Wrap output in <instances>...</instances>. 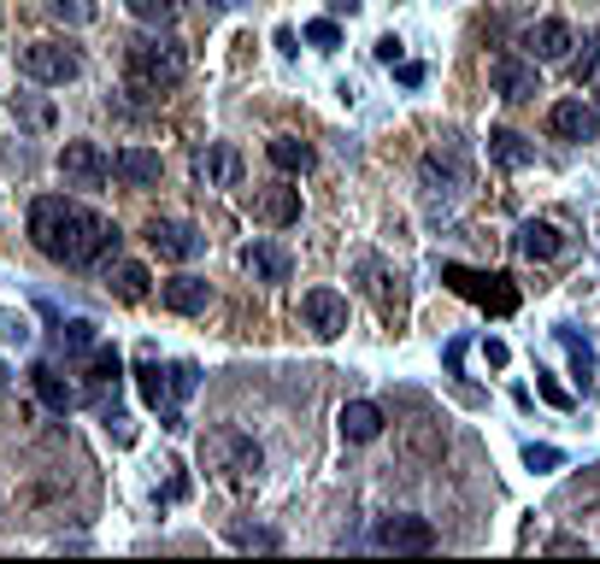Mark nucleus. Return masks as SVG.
I'll return each mask as SVG.
<instances>
[{"label": "nucleus", "mask_w": 600, "mask_h": 564, "mask_svg": "<svg viewBox=\"0 0 600 564\" xmlns=\"http://www.w3.org/2000/svg\"><path fill=\"white\" fill-rule=\"evenodd\" d=\"M30 242H36L47 259L83 270V265H100L107 253H118V224L100 218L95 207H83V200L42 195L36 207H30Z\"/></svg>", "instance_id": "nucleus-1"}, {"label": "nucleus", "mask_w": 600, "mask_h": 564, "mask_svg": "<svg viewBox=\"0 0 600 564\" xmlns=\"http://www.w3.org/2000/svg\"><path fill=\"white\" fill-rule=\"evenodd\" d=\"M183 71H188V59H183L177 42L135 36V42L124 47V89H130L135 100H148V107H153V100H160L165 89H177Z\"/></svg>", "instance_id": "nucleus-2"}, {"label": "nucleus", "mask_w": 600, "mask_h": 564, "mask_svg": "<svg viewBox=\"0 0 600 564\" xmlns=\"http://www.w3.org/2000/svg\"><path fill=\"white\" fill-rule=\"evenodd\" d=\"M200 465H207L218 483H230V488H242L260 476V447H253V435L242 430H230V423H218V430H207V441H200Z\"/></svg>", "instance_id": "nucleus-3"}, {"label": "nucleus", "mask_w": 600, "mask_h": 564, "mask_svg": "<svg viewBox=\"0 0 600 564\" xmlns=\"http://www.w3.org/2000/svg\"><path fill=\"white\" fill-rule=\"evenodd\" d=\"M441 283H448L459 300L483 306L489 318H512V312H519V288H512V277H506V270H471V265H441Z\"/></svg>", "instance_id": "nucleus-4"}, {"label": "nucleus", "mask_w": 600, "mask_h": 564, "mask_svg": "<svg viewBox=\"0 0 600 564\" xmlns=\"http://www.w3.org/2000/svg\"><path fill=\"white\" fill-rule=\"evenodd\" d=\"M195 383H200L195 365H153V358L135 365V388H142V400L153 406V412H165V418L195 395Z\"/></svg>", "instance_id": "nucleus-5"}, {"label": "nucleus", "mask_w": 600, "mask_h": 564, "mask_svg": "<svg viewBox=\"0 0 600 564\" xmlns=\"http://www.w3.org/2000/svg\"><path fill=\"white\" fill-rule=\"evenodd\" d=\"M19 71L30 82H47V89H65V82H77L83 71V54L72 42H30L24 54H19Z\"/></svg>", "instance_id": "nucleus-6"}, {"label": "nucleus", "mask_w": 600, "mask_h": 564, "mask_svg": "<svg viewBox=\"0 0 600 564\" xmlns=\"http://www.w3.org/2000/svg\"><path fill=\"white\" fill-rule=\"evenodd\" d=\"M383 553H436V523L430 518H413V511H394V518L377 523V535H371Z\"/></svg>", "instance_id": "nucleus-7"}, {"label": "nucleus", "mask_w": 600, "mask_h": 564, "mask_svg": "<svg viewBox=\"0 0 600 564\" xmlns=\"http://www.w3.org/2000/svg\"><path fill=\"white\" fill-rule=\"evenodd\" d=\"M148 247L160 253V259H171V265H188L200 247H207V235H200L195 224H183V218H153V224H148Z\"/></svg>", "instance_id": "nucleus-8"}, {"label": "nucleus", "mask_w": 600, "mask_h": 564, "mask_svg": "<svg viewBox=\"0 0 600 564\" xmlns=\"http://www.w3.org/2000/svg\"><path fill=\"white\" fill-rule=\"evenodd\" d=\"M59 177L72 183V188H100V183L112 177V159L95 142H65L59 147Z\"/></svg>", "instance_id": "nucleus-9"}, {"label": "nucleus", "mask_w": 600, "mask_h": 564, "mask_svg": "<svg viewBox=\"0 0 600 564\" xmlns=\"http://www.w3.org/2000/svg\"><path fill=\"white\" fill-rule=\"evenodd\" d=\"M489 82H494V95H501V100H536L542 95L536 65L519 59V54H494L489 59Z\"/></svg>", "instance_id": "nucleus-10"}, {"label": "nucleus", "mask_w": 600, "mask_h": 564, "mask_svg": "<svg viewBox=\"0 0 600 564\" xmlns=\"http://www.w3.org/2000/svg\"><path fill=\"white\" fill-rule=\"evenodd\" d=\"M441 453H448V423H436V418L401 423V458L406 465H436Z\"/></svg>", "instance_id": "nucleus-11"}, {"label": "nucleus", "mask_w": 600, "mask_h": 564, "mask_svg": "<svg viewBox=\"0 0 600 564\" xmlns=\"http://www.w3.org/2000/svg\"><path fill=\"white\" fill-rule=\"evenodd\" d=\"M253 218H260L265 230H288V224H301V188H288V183L253 188Z\"/></svg>", "instance_id": "nucleus-12"}, {"label": "nucleus", "mask_w": 600, "mask_h": 564, "mask_svg": "<svg viewBox=\"0 0 600 564\" xmlns=\"http://www.w3.org/2000/svg\"><path fill=\"white\" fill-rule=\"evenodd\" d=\"M301 318L313 323L318 335H341V330H348V295H336V288H306V295H301Z\"/></svg>", "instance_id": "nucleus-13"}, {"label": "nucleus", "mask_w": 600, "mask_h": 564, "mask_svg": "<svg viewBox=\"0 0 600 564\" xmlns=\"http://www.w3.org/2000/svg\"><path fill=\"white\" fill-rule=\"evenodd\" d=\"M547 130H554L559 142H594L600 112H589L582 100H554V107H547Z\"/></svg>", "instance_id": "nucleus-14"}, {"label": "nucleus", "mask_w": 600, "mask_h": 564, "mask_svg": "<svg viewBox=\"0 0 600 564\" xmlns=\"http://www.w3.org/2000/svg\"><path fill=\"white\" fill-rule=\"evenodd\" d=\"M160 306L177 318H195L212 306V283L207 277H171V283H160Z\"/></svg>", "instance_id": "nucleus-15"}, {"label": "nucleus", "mask_w": 600, "mask_h": 564, "mask_svg": "<svg viewBox=\"0 0 600 564\" xmlns=\"http://www.w3.org/2000/svg\"><path fill=\"white\" fill-rule=\"evenodd\" d=\"M160 153H153V147H118L112 153V177L118 183H124V188H153V183H160Z\"/></svg>", "instance_id": "nucleus-16"}, {"label": "nucleus", "mask_w": 600, "mask_h": 564, "mask_svg": "<svg viewBox=\"0 0 600 564\" xmlns=\"http://www.w3.org/2000/svg\"><path fill=\"white\" fill-rule=\"evenodd\" d=\"M383 435V406L377 400H348L341 406V441H353V447H366V441Z\"/></svg>", "instance_id": "nucleus-17"}, {"label": "nucleus", "mask_w": 600, "mask_h": 564, "mask_svg": "<svg viewBox=\"0 0 600 564\" xmlns=\"http://www.w3.org/2000/svg\"><path fill=\"white\" fill-rule=\"evenodd\" d=\"M265 159L283 170V177H306V170L318 165V153H313V142H301V135H271L265 142Z\"/></svg>", "instance_id": "nucleus-18"}, {"label": "nucleus", "mask_w": 600, "mask_h": 564, "mask_svg": "<svg viewBox=\"0 0 600 564\" xmlns=\"http://www.w3.org/2000/svg\"><path fill=\"white\" fill-rule=\"evenodd\" d=\"M30 388H36V400L47 406V412H72V406H77V388L65 383L47 358H42V365H30Z\"/></svg>", "instance_id": "nucleus-19"}, {"label": "nucleus", "mask_w": 600, "mask_h": 564, "mask_svg": "<svg viewBox=\"0 0 600 564\" xmlns=\"http://www.w3.org/2000/svg\"><path fill=\"white\" fill-rule=\"evenodd\" d=\"M530 47H536V59H565L577 47V36H571L565 19H542L536 30H530Z\"/></svg>", "instance_id": "nucleus-20"}, {"label": "nucleus", "mask_w": 600, "mask_h": 564, "mask_svg": "<svg viewBox=\"0 0 600 564\" xmlns=\"http://www.w3.org/2000/svg\"><path fill=\"white\" fill-rule=\"evenodd\" d=\"M559 247H565V235H559L554 224H542V218L519 224V253H524V259H554Z\"/></svg>", "instance_id": "nucleus-21"}, {"label": "nucleus", "mask_w": 600, "mask_h": 564, "mask_svg": "<svg viewBox=\"0 0 600 564\" xmlns=\"http://www.w3.org/2000/svg\"><path fill=\"white\" fill-rule=\"evenodd\" d=\"M248 270H253V277H265V283H288L295 259H288L277 242H253V247H248Z\"/></svg>", "instance_id": "nucleus-22"}, {"label": "nucleus", "mask_w": 600, "mask_h": 564, "mask_svg": "<svg viewBox=\"0 0 600 564\" xmlns=\"http://www.w3.org/2000/svg\"><path fill=\"white\" fill-rule=\"evenodd\" d=\"M554 335H559V347H565V358H571V376H577L582 388H589V383H594V347H589V335H577L571 323H559Z\"/></svg>", "instance_id": "nucleus-23"}, {"label": "nucleus", "mask_w": 600, "mask_h": 564, "mask_svg": "<svg viewBox=\"0 0 600 564\" xmlns=\"http://www.w3.org/2000/svg\"><path fill=\"white\" fill-rule=\"evenodd\" d=\"M200 177H207V183H218V188H230L236 177H242V153H236V147H225V142H218V147H207V153H200Z\"/></svg>", "instance_id": "nucleus-24"}, {"label": "nucleus", "mask_w": 600, "mask_h": 564, "mask_svg": "<svg viewBox=\"0 0 600 564\" xmlns=\"http://www.w3.org/2000/svg\"><path fill=\"white\" fill-rule=\"evenodd\" d=\"M489 153H494V165H506V170H524L530 165V147H524L519 130H494L489 135Z\"/></svg>", "instance_id": "nucleus-25"}, {"label": "nucleus", "mask_w": 600, "mask_h": 564, "mask_svg": "<svg viewBox=\"0 0 600 564\" xmlns=\"http://www.w3.org/2000/svg\"><path fill=\"white\" fill-rule=\"evenodd\" d=\"M148 265H135V259H124L118 265V300H148Z\"/></svg>", "instance_id": "nucleus-26"}, {"label": "nucleus", "mask_w": 600, "mask_h": 564, "mask_svg": "<svg viewBox=\"0 0 600 564\" xmlns=\"http://www.w3.org/2000/svg\"><path fill=\"white\" fill-rule=\"evenodd\" d=\"M424 183H466V159H459V153H448V159L430 153V159H424Z\"/></svg>", "instance_id": "nucleus-27"}, {"label": "nucleus", "mask_w": 600, "mask_h": 564, "mask_svg": "<svg viewBox=\"0 0 600 564\" xmlns=\"http://www.w3.org/2000/svg\"><path fill=\"white\" fill-rule=\"evenodd\" d=\"M59 341H65V353H89L95 347V323L89 318H65L59 323Z\"/></svg>", "instance_id": "nucleus-28"}, {"label": "nucleus", "mask_w": 600, "mask_h": 564, "mask_svg": "<svg viewBox=\"0 0 600 564\" xmlns=\"http://www.w3.org/2000/svg\"><path fill=\"white\" fill-rule=\"evenodd\" d=\"M130 7V19H142V24H171L177 19V0H124Z\"/></svg>", "instance_id": "nucleus-29"}, {"label": "nucleus", "mask_w": 600, "mask_h": 564, "mask_svg": "<svg viewBox=\"0 0 600 564\" xmlns=\"http://www.w3.org/2000/svg\"><path fill=\"white\" fill-rule=\"evenodd\" d=\"M230 541L242 546V553H277V546H283V535H277V529H236Z\"/></svg>", "instance_id": "nucleus-30"}, {"label": "nucleus", "mask_w": 600, "mask_h": 564, "mask_svg": "<svg viewBox=\"0 0 600 564\" xmlns=\"http://www.w3.org/2000/svg\"><path fill=\"white\" fill-rule=\"evenodd\" d=\"M571 77H577V82H594V77H600V36H582V54H577V65H571Z\"/></svg>", "instance_id": "nucleus-31"}, {"label": "nucleus", "mask_w": 600, "mask_h": 564, "mask_svg": "<svg viewBox=\"0 0 600 564\" xmlns=\"http://www.w3.org/2000/svg\"><path fill=\"white\" fill-rule=\"evenodd\" d=\"M47 12L65 19V24H89L95 19V0H47Z\"/></svg>", "instance_id": "nucleus-32"}, {"label": "nucleus", "mask_w": 600, "mask_h": 564, "mask_svg": "<svg viewBox=\"0 0 600 564\" xmlns=\"http://www.w3.org/2000/svg\"><path fill=\"white\" fill-rule=\"evenodd\" d=\"M524 465H530V471H559V465H565V453H559V447H547V441H530V447H524Z\"/></svg>", "instance_id": "nucleus-33"}, {"label": "nucleus", "mask_w": 600, "mask_h": 564, "mask_svg": "<svg viewBox=\"0 0 600 564\" xmlns=\"http://www.w3.org/2000/svg\"><path fill=\"white\" fill-rule=\"evenodd\" d=\"M12 118H24V124H54V107H42V100H30V95H12Z\"/></svg>", "instance_id": "nucleus-34"}, {"label": "nucleus", "mask_w": 600, "mask_h": 564, "mask_svg": "<svg viewBox=\"0 0 600 564\" xmlns=\"http://www.w3.org/2000/svg\"><path fill=\"white\" fill-rule=\"evenodd\" d=\"M306 42H313V47H341L336 19H313V24H306Z\"/></svg>", "instance_id": "nucleus-35"}, {"label": "nucleus", "mask_w": 600, "mask_h": 564, "mask_svg": "<svg viewBox=\"0 0 600 564\" xmlns=\"http://www.w3.org/2000/svg\"><path fill=\"white\" fill-rule=\"evenodd\" d=\"M536 388H542V400H547V406H559V412H571V395H565V388L554 383V376H542V371H536Z\"/></svg>", "instance_id": "nucleus-36"}, {"label": "nucleus", "mask_w": 600, "mask_h": 564, "mask_svg": "<svg viewBox=\"0 0 600 564\" xmlns=\"http://www.w3.org/2000/svg\"><path fill=\"white\" fill-rule=\"evenodd\" d=\"M483 358H489V365H494V371H501V365H506V358H512V347H506V341H483Z\"/></svg>", "instance_id": "nucleus-37"}, {"label": "nucleus", "mask_w": 600, "mask_h": 564, "mask_svg": "<svg viewBox=\"0 0 600 564\" xmlns=\"http://www.w3.org/2000/svg\"><path fill=\"white\" fill-rule=\"evenodd\" d=\"M547 553H589V541H577V535H559V541H547Z\"/></svg>", "instance_id": "nucleus-38"}, {"label": "nucleus", "mask_w": 600, "mask_h": 564, "mask_svg": "<svg viewBox=\"0 0 600 564\" xmlns=\"http://www.w3.org/2000/svg\"><path fill=\"white\" fill-rule=\"evenodd\" d=\"M377 59H383V65H401V42L383 36V42H377Z\"/></svg>", "instance_id": "nucleus-39"}, {"label": "nucleus", "mask_w": 600, "mask_h": 564, "mask_svg": "<svg viewBox=\"0 0 600 564\" xmlns=\"http://www.w3.org/2000/svg\"><path fill=\"white\" fill-rule=\"evenodd\" d=\"M0 383H7V365H0Z\"/></svg>", "instance_id": "nucleus-40"}]
</instances>
